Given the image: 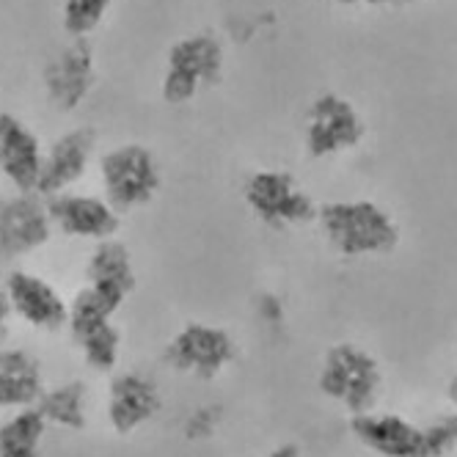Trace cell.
<instances>
[{"label":"cell","mask_w":457,"mask_h":457,"mask_svg":"<svg viewBox=\"0 0 457 457\" xmlns=\"http://www.w3.org/2000/svg\"><path fill=\"white\" fill-rule=\"evenodd\" d=\"M314 223L320 226L325 243L347 259L386 256L403 240L395 215L372 199L325 202L320 204Z\"/></svg>","instance_id":"obj_1"},{"label":"cell","mask_w":457,"mask_h":457,"mask_svg":"<svg viewBox=\"0 0 457 457\" xmlns=\"http://www.w3.org/2000/svg\"><path fill=\"white\" fill-rule=\"evenodd\" d=\"M317 386L325 400L342 405L350 416L370 413L383 395V370L370 350L339 342L325 353Z\"/></svg>","instance_id":"obj_2"},{"label":"cell","mask_w":457,"mask_h":457,"mask_svg":"<svg viewBox=\"0 0 457 457\" xmlns=\"http://www.w3.org/2000/svg\"><path fill=\"white\" fill-rule=\"evenodd\" d=\"M226 53L223 45L202 30V34L182 37L169 47L162 63L160 94L169 105H190L195 96L215 88L223 78Z\"/></svg>","instance_id":"obj_3"},{"label":"cell","mask_w":457,"mask_h":457,"mask_svg":"<svg viewBox=\"0 0 457 457\" xmlns=\"http://www.w3.org/2000/svg\"><path fill=\"white\" fill-rule=\"evenodd\" d=\"M105 202L116 212H133L157 199L162 171L154 152L144 144H119L100 157Z\"/></svg>","instance_id":"obj_4"},{"label":"cell","mask_w":457,"mask_h":457,"mask_svg":"<svg viewBox=\"0 0 457 457\" xmlns=\"http://www.w3.org/2000/svg\"><path fill=\"white\" fill-rule=\"evenodd\" d=\"M243 199L251 215L276 232L314 223L320 210L303 185L281 169L253 171L243 185Z\"/></svg>","instance_id":"obj_5"},{"label":"cell","mask_w":457,"mask_h":457,"mask_svg":"<svg viewBox=\"0 0 457 457\" xmlns=\"http://www.w3.org/2000/svg\"><path fill=\"white\" fill-rule=\"evenodd\" d=\"M237 345L232 334L210 322H187L166 345V364L193 380L210 383L232 367Z\"/></svg>","instance_id":"obj_6"},{"label":"cell","mask_w":457,"mask_h":457,"mask_svg":"<svg viewBox=\"0 0 457 457\" xmlns=\"http://www.w3.org/2000/svg\"><path fill=\"white\" fill-rule=\"evenodd\" d=\"M367 136V121L347 96L337 91H325L314 96L306 111L303 144L309 157L328 160L355 149Z\"/></svg>","instance_id":"obj_7"},{"label":"cell","mask_w":457,"mask_h":457,"mask_svg":"<svg viewBox=\"0 0 457 457\" xmlns=\"http://www.w3.org/2000/svg\"><path fill=\"white\" fill-rule=\"evenodd\" d=\"M353 436L378 457H441L433 421L416 424L400 413H358L350 419Z\"/></svg>","instance_id":"obj_8"},{"label":"cell","mask_w":457,"mask_h":457,"mask_svg":"<svg viewBox=\"0 0 457 457\" xmlns=\"http://www.w3.org/2000/svg\"><path fill=\"white\" fill-rule=\"evenodd\" d=\"M47 212L58 232L75 240L103 243L111 240L121 226V212H116L105 202V195H91V193L63 190L47 195Z\"/></svg>","instance_id":"obj_9"},{"label":"cell","mask_w":457,"mask_h":457,"mask_svg":"<svg viewBox=\"0 0 457 457\" xmlns=\"http://www.w3.org/2000/svg\"><path fill=\"white\" fill-rule=\"evenodd\" d=\"M4 292L9 298L12 314L28 322L30 328L55 334L70 325V303L63 301L61 292L42 276L28 273V270H14L4 284Z\"/></svg>","instance_id":"obj_10"},{"label":"cell","mask_w":457,"mask_h":457,"mask_svg":"<svg viewBox=\"0 0 457 457\" xmlns=\"http://www.w3.org/2000/svg\"><path fill=\"white\" fill-rule=\"evenodd\" d=\"M162 411V395L157 383L141 372H113L108 386L105 416L113 433L129 436L149 424Z\"/></svg>","instance_id":"obj_11"},{"label":"cell","mask_w":457,"mask_h":457,"mask_svg":"<svg viewBox=\"0 0 457 457\" xmlns=\"http://www.w3.org/2000/svg\"><path fill=\"white\" fill-rule=\"evenodd\" d=\"M45 149L20 116L0 113V174L20 193H39Z\"/></svg>","instance_id":"obj_12"},{"label":"cell","mask_w":457,"mask_h":457,"mask_svg":"<svg viewBox=\"0 0 457 457\" xmlns=\"http://www.w3.org/2000/svg\"><path fill=\"white\" fill-rule=\"evenodd\" d=\"M96 149V133L88 127H75L67 129L47 152H45V169H42V182L39 193L42 195H55L70 190L75 182L83 179V174L91 166V157Z\"/></svg>","instance_id":"obj_13"},{"label":"cell","mask_w":457,"mask_h":457,"mask_svg":"<svg viewBox=\"0 0 457 457\" xmlns=\"http://www.w3.org/2000/svg\"><path fill=\"white\" fill-rule=\"evenodd\" d=\"M45 375L37 355L25 350H0V411L37 408L45 395Z\"/></svg>","instance_id":"obj_14"},{"label":"cell","mask_w":457,"mask_h":457,"mask_svg":"<svg viewBox=\"0 0 457 457\" xmlns=\"http://www.w3.org/2000/svg\"><path fill=\"white\" fill-rule=\"evenodd\" d=\"M70 334L88 370L103 372V375L116 372L119 358H121V331L116 328L113 320L70 325Z\"/></svg>","instance_id":"obj_15"},{"label":"cell","mask_w":457,"mask_h":457,"mask_svg":"<svg viewBox=\"0 0 457 457\" xmlns=\"http://www.w3.org/2000/svg\"><path fill=\"white\" fill-rule=\"evenodd\" d=\"M86 284H103V287L119 289L127 298L133 295L138 278H136V268H133L127 245L113 237L96 243V248L91 251L86 262Z\"/></svg>","instance_id":"obj_16"},{"label":"cell","mask_w":457,"mask_h":457,"mask_svg":"<svg viewBox=\"0 0 457 457\" xmlns=\"http://www.w3.org/2000/svg\"><path fill=\"white\" fill-rule=\"evenodd\" d=\"M47 424L61 430H86L88 424V388L83 380H63L47 388L39 405Z\"/></svg>","instance_id":"obj_17"},{"label":"cell","mask_w":457,"mask_h":457,"mask_svg":"<svg viewBox=\"0 0 457 457\" xmlns=\"http://www.w3.org/2000/svg\"><path fill=\"white\" fill-rule=\"evenodd\" d=\"M47 428L39 408L14 411L0 424V457H42Z\"/></svg>","instance_id":"obj_18"},{"label":"cell","mask_w":457,"mask_h":457,"mask_svg":"<svg viewBox=\"0 0 457 457\" xmlns=\"http://www.w3.org/2000/svg\"><path fill=\"white\" fill-rule=\"evenodd\" d=\"M124 301H127V295L119 289H111L103 284H83L75 301L70 303V325L113 320L116 312L124 306Z\"/></svg>","instance_id":"obj_19"},{"label":"cell","mask_w":457,"mask_h":457,"mask_svg":"<svg viewBox=\"0 0 457 457\" xmlns=\"http://www.w3.org/2000/svg\"><path fill=\"white\" fill-rule=\"evenodd\" d=\"M113 0H63L61 6V22L63 30L75 39H86L103 25Z\"/></svg>","instance_id":"obj_20"},{"label":"cell","mask_w":457,"mask_h":457,"mask_svg":"<svg viewBox=\"0 0 457 457\" xmlns=\"http://www.w3.org/2000/svg\"><path fill=\"white\" fill-rule=\"evenodd\" d=\"M9 317H12V306H9L6 292L0 289V350H4V339H6V331H9Z\"/></svg>","instance_id":"obj_21"},{"label":"cell","mask_w":457,"mask_h":457,"mask_svg":"<svg viewBox=\"0 0 457 457\" xmlns=\"http://www.w3.org/2000/svg\"><path fill=\"white\" fill-rule=\"evenodd\" d=\"M262 457H303V454H301V446H298V444H281V446L270 449V452L262 454Z\"/></svg>","instance_id":"obj_22"},{"label":"cell","mask_w":457,"mask_h":457,"mask_svg":"<svg viewBox=\"0 0 457 457\" xmlns=\"http://www.w3.org/2000/svg\"><path fill=\"white\" fill-rule=\"evenodd\" d=\"M339 6H386L391 0H337Z\"/></svg>","instance_id":"obj_23"},{"label":"cell","mask_w":457,"mask_h":457,"mask_svg":"<svg viewBox=\"0 0 457 457\" xmlns=\"http://www.w3.org/2000/svg\"><path fill=\"white\" fill-rule=\"evenodd\" d=\"M449 403L454 405V411H457V375L449 380Z\"/></svg>","instance_id":"obj_24"},{"label":"cell","mask_w":457,"mask_h":457,"mask_svg":"<svg viewBox=\"0 0 457 457\" xmlns=\"http://www.w3.org/2000/svg\"><path fill=\"white\" fill-rule=\"evenodd\" d=\"M397 4H416V0H397Z\"/></svg>","instance_id":"obj_25"}]
</instances>
